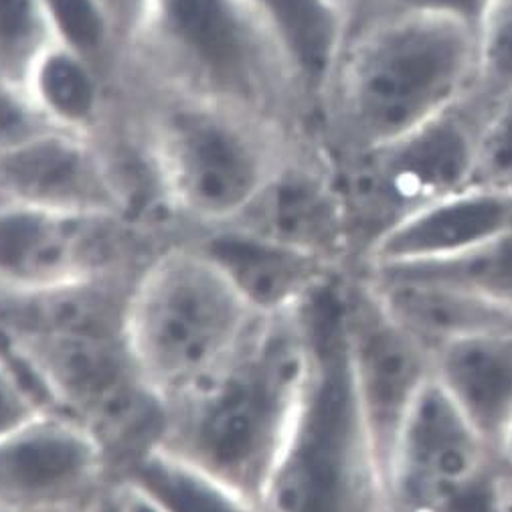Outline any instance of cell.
I'll use <instances>...</instances> for the list:
<instances>
[{"label":"cell","mask_w":512,"mask_h":512,"mask_svg":"<svg viewBox=\"0 0 512 512\" xmlns=\"http://www.w3.org/2000/svg\"><path fill=\"white\" fill-rule=\"evenodd\" d=\"M55 41L126 88V35L102 0H43Z\"/></svg>","instance_id":"44dd1931"},{"label":"cell","mask_w":512,"mask_h":512,"mask_svg":"<svg viewBox=\"0 0 512 512\" xmlns=\"http://www.w3.org/2000/svg\"><path fill=\"white\" fill-rule=\"evenodd\" d=\"M179 241L120 215H79L0 201V296L100 276H140Z\"/></svg>","instance_id":"9c48e42d"},{"label":"cell","mask_w":512,"mask_h":512,"mask_svg":"<svg viewBox=\"0 0 512 512\" xmlns=\"http://www.w3.org/2000/svg\"><path fill=\"white\" fill-rule=\"evenodd\" d=\"M124 104L185 233L241 217L310 138L231 106L134 85L126 88Z\"/></svg>","instance_id":"5b68a950"},{"label":"cell","mask_w":512,"mask_h":512,"mask_svg":"<svg viewBox=\"0 0 512 512\" xmlns=\"http://www.w3.org/2000/svg\"><path fill=\"white\" fill-rule=\"evenodd\" d=\"M116 494L124 512H164L148 496H144L140 490L126 482H116Z\"/></svg>","instance_id":"1f68e13d"},{"label":"cell","mask_w":512,"mask_h":512,"mask_svg":"<svg viewBox=\"0 0 512 512\" xmlns=\"http://www.w3.org/2000/svg\"><path fill=\"white\" fill-rule=\"evenodd\" d=\"M428 512H504V464L500 458L452 488Z\"/></svg>","instance_id":"4316f807"},{"label":"cell","mask_w":512,"mask_h":512,"mask_svg":"<svg viewBox=\"0 0 512 512\" xmlns=\"http://www.w3.org/2000/svg\"><path fill=\"white\" fill-rule=\"evenodd\" d=\"M494 460L498 454L432 377L399 432L385 482L387 506L393 512H428Z\"/></svg>","instance_id":"7c38bea8"},{"label":"cell","mask_w":512,"mask_h":512,"mask_svg":"<svg viewBox=\"0 0 512 512\" xmlns=\"http://www.w3.org/2000/svg\"><path fill=\"white\" fill-rule=\"evenodd\" d=\"M53 128L37 112L27 92L0 79V152Z\"/></svg>","instance_id":"83f0119b"},{"label":"cell","mask_w":512,"mask_h":512,"mask_svg":"<svg viewBox=\"0 0 512 512\" xmlns=\"http://www.w3.org/2000/svg\"><path fill=\"white\" fill-rule=\"evenodd\" d=\"M488 0H385L383 13H419L436 15L458 21L472 31H478V25L484 17ZM375 19V17H373Z\"/></svg>","instance_id":"f1b7e54d"},{"label":"cell","mask_w":512,"mask_h":512,"mask_svg":"<svg viewBox=\"0 0 512 512\" xmlns=\"http://www.w3.org/2000/svg\"><path fill=\"white\" fill-rule=\"evenodd\" d=\"M347 274L322 286L304 304L310 369L292 428L262 492V512L387 510L349 357L343 292Z\"/></svg>","instance_id":"277c9868"},{"label":"cell","mask_w":512,"mask_h":512,"mask_svg":"<svg viewBox=\"0 0 512 512\" xmlns=\"http://www.w3.org/2000/svg\"><path fill=\"white\" fill-rule=\"evenodd\" d=\"M343 292L355 387L385 486L403 423L434 377V355L395 320L361 274L349 272Z\"/></svg>","instance_id":"30bf717a"},{"label":"cell","mask_w":512,"mask_h":512,"mask_svg":"<svg viewBox=\"0 0 512 512\" xmlns=\"http://www.w3.org/2000/svg\"><path fill=\"white\" fill-rule=\"evenodd\" d=\"M227 225L308 251L353 272L345 199L334 164L316 138L300 142L262 195Z\"/></svg>","instance_id":"4fadbf2b"},{"label":"cell","mask_w":512,"mask_h":512,"mask_svg":"<svg viewBox=\"0 0 512 512\" xmlns=\"http://www.w3.org/2000/svg\"><path fill=\"white\" fill-rule=\"evenodd\" d=\"M92 512H124L120 498L116 494V484L100 498V502L96 504V508Z\"/></svg>","instance_id":"d6a6232c"},{"label":"cell","mask_w":512,"mask_h":512,"mask_svg":"<svg viewBox=\"0 0 512 512\" xmlns=\"http://www.w3.org/2000/svg\"><path fill=\"white\" fill-rule=\"evenodd\" d=\"M324 5L334 15L345 39L363 25H367L373 17H377L385 5V0H324Z\"/></svg>","instance_id":"f546056e"},{"label":"cell","mask_w":512,"mask_h":512,"mask_svg":"<svg viewBox=\"0 0 512 512\" xmlns=\"http://www.w3.org/2000/svg\"><path fill=\"white\" fill-rule=\"evenodd\" d=\"M359 270H381L456 284L512 310V229L456 258L401 266H365Z\"/></svg>","instance_id":"7402d4cb"},{"label":"cell","mask_w":512,"mask_h":512,"mask_svg":"<svg viewBox=\"0 0 512 512\" xmlns=\"http://www.w3.org/2000/svg\"><path fill=\"white\" fill-rule=\"evenodd\" d=\"M494 102L472 85L415 130L345 160L330 158L347 207L353 270L409 215L476 183L480 136Z\"/></svg>","instance_id":"ba28073f"},{"label":"cell","mask_w":512,"mask_h":512,"mask_svg":"<svg viewBox=\"0 0 512 512\" xmlns=\"http://www.w3.org/2000/svg\"><path fill=\"white\" fill-rule=\"evenodd\" d=\"M258 316L219 266L183 237L136 280L126 343L166 405L217 369Z\"/></svg>","instance_id":"8992f818"},{"label":"cell","mask_w":512,"mask_h":512,"mask_svg":"<svg viewBox=\"0 0 512 512\" xmlns=\"http://www.w3.org/2000/svg\"><path fill=\"white\" fill-rule=\"evenodd\" d=\"M55 43L43 0H0V79L25 88V81Z\"/></svg>","instance_id":"603a6c76"},{"label":"cell","mask_w":512,"mask_h":512,"mask_svg":"<svg viewBox=\"0 0 512 512\" xmlns=\"http://www.w3.org/2000/svg\"><path fill=\"white\" fill-rule=\"evenodd\" d=\"M304 304L260 314L217 369L166 403L156 446L260 502L310 369Z\"/></svg>","instance_id":"3957f363"},{"label":"cell","mask_w":512,"mask_h":512,"mask_svg":"<svg viewBox=\"0 0 512 512\" xmlns=\"http://www.w3.org/2000/svg\"><path fill=\"white\" fill-rule=\"evenodd\" d=\"M478 69L474 85L498 100L512 92V0H488L476 31Z\"/></svg>","instance_id":"cb8c5ba5"},{"label":"cell","mask_w":512,"mask_h":512,"mask_svg":"<svg viewBox=\"0 0 512 512\" xmlns=\"http://www.w3.org/2000/svg\"><path fill=\"white\" fill-rule=\"evenodd\" d=\"M43 411L45 407L27 373L0 343V440Z\"/></svg>","instance_id":"484cf974"},{"label":"cell","mask_w":512,"mask_h":512,"mask_svg":"<svg viewBox=\"0 0 512 512\" xmlns=\"http://www.w3.org/2000/svg\"><path fill=\"white\" fill-rule=\"evenodd\" d=\"M353 272L369 282L395 320H399L425 349H430L432 355L454 340L512 328V310L468 288L381 270Z\"/></svg>","instance_id":"e0dca14e"},{"label":"cell","mask_w":512,"mask_h":512,"mask_svg":"<svg viewBox=\"0 0 512 512\" xmlns=\"http://www.w3.org/2000/svg\"><path fill=\"white\" fill-rule=\"evenodd\" d=\"M43 407L83 425L114 476L160 442L164 403L140 373L126 334L0 332Z\"/></svg>","instance_id":"52a82bcc"},{"label":"cell","mask_w":512,"mask_h":512,"mask_svg":"<svg viewBox=\"0 0 512 512\" xmlns=\"http://www.w3.org/2000/svg\"><path fill=\"white\" fill-rule=\"evenodd\" d=\"M0 512H19V510H11V508H5V506H0Z\"/></svg>","instance_id":"d590c367"},{"label":"cell","mask_w":512,"mask_h":512,"mask_svg":"<svg viewBox=\"0 0 512 512\" xmlns=\"http://www.w3.org/2000/svg\"><path fill=\"white\" fill-rule=\"evenodd\" d=\"M116 482H126L164 512H262L241 490L160 446L138 456Z\"/></svg>","instance_id":"ffe728a7"},{"label":"cell","mask_w":512,"mask_h":512,"mask_svg":"<svg viewBox=\"0 0 512 512\" xmlns=\"http://www.w3.org/2000/svg\"><path fill=\"white\" fill-rule=\"evenodd\" d=\"M512 189V92L498 98L478 146L476 183Z\"/></svg>","instance_id":"d4e9b609"},{"label":"cell","mask_w":512,"mask_h":512,"mask_svg":"<svg viewBox=\"0 0 512 512\" xmlns=\"http://www.w3.org/2000/svg\"><path fill=\"white\" fill-rule=\"evenodd\" d=\"M498 458L506 468L512 470V423H510V428H508V432H506V436H504V440L498 448Z\"/></svg>","instance_id":"836d02e7"},{"label":"cell","mask_w":512,"mask_h":512,"mask_svg":"<svg viewBox=\"0 0 512 512\" xmlns=\"http://www.w3.org/2000/svg\"><path fill=\"white\" fill-rule=\"evenodd\" d=\"M102 3L110 9V13L114 15L118 25L122 27V31L126 35V41H128V35H130V31H132V27H134L146 0H102Z\"/></svg>","instance_id":"4dcf8cb0"},{"label":"cell","mask_w":512,"mask_h":512,"mask_svg":"<svg viewBox=\"0 0 512 512\" xmlns=\"http://www.w3.org/2000/svg\"><path fill=\"white\" fill-rule=\"evenodd\" d=\"M193 96L316 138V104L255 0H146L126 49V88Z\"/></svg>","instance_id":"6da1fadb"},{"label":"cell","mask_w":512,"mask_h":512,"mask_svg":"<svg viewBox=\"0 0 512 512\" xmlns=\"http://www.w3.org/2000/svg\"><path fill=\"white\" fill-rule=\"evenodd\" d=\"M510 229L512 189L472 185L409 215L373 245L359 268L456 258Z\"/></svg>","instance_id":"2e32d148"},{"label":"cell","mask_w":512,"mask_h":512,"mask_svg":"<svg viewBox=\"0 0 512 512\" xmlns=\"http://www.w3.org/2000/svg\"><path fill=\"white\" fill-rule=\"evenodd\" d=\"M470 27L383 13L343 39L322 85L316 140L332 160L387 144L456 104L476 81Z\"/></svg>","instance_id":"7a4b0ae2"},{"label":"cell","mask_w":512,"mask_h":512,"mask_svg":"<svg viewBox=\"0 0 512 512\" xmlns=\"http://www.w3.org/2000/svg\"><path fill=\"white\" fill-rule=\"evenodd\" d=\"M185 239L219 266L258 314L296 310L322 286L347 274L318 255L233 225L193 229Z\"/></svg>","instance_id":"9a60e30c"},{"label":"cell","mask_w":512,"mask_h":512,"mask_svg":"<svg viewBox=\"0 0 512 512\" xmlns=\"http://www.w3.org/2000/svg\"><path fill=\"white\" fill-rule=\"evenodd\" d=\"M434 379L498 454L512 423V328L442 347L434 355Z\"/></svg>","instance_id":"ac0fdd59"},{"label":"cell","mask_w":512,"mask_h":512,"mask_svg":"<svg viewBox=\"0 0 512 512\" xmlns=\"http://www.w3.org/2000/svg\"><path fill=\"white\" fill-rule=\"evenodd\" d=\"M504 512H512V470L504 466Z\"/></svg>","instance_id":"e575fe53"},{"label":"cell","mask_w":512,"mask_h":512,"mask_svg":"<svg viewBox=\"0 0 512 512\" xmlns=\"http://www.w3.org/2000/svg\"><path fill=\"white\" fill-rule=\"evenodd\" d=\"M0 201L122 217L100 138L59 128H47L0 152Z\"/></svg>","instance_id":"5bb4252c"},{"label":"cell","mask_w":512,"mask_h":512,"mask_svg":"<svg viewBox=\"0 0 512 512\" xmlns=\"http://www.w3.org/2000/svg\"><path fill=\"white\" fill-rule=\"evenodd\" d=\"M116 484L102 444L77 421L43 411L0 440V506L92 512Z\"/></svg>","instance_id":"8fae6325"},{"label":"cell","mask_w":512,"mask_h":512,"mask_svg":"<svg viewBox=\"0 0 512 512\" xmlns=\"http://www.w3.org/2000/svg\"><path fill=\"white\" fill-rule=\"evenodd\" d=\"M53 128L100 138L118 118L124 90L94 63L53 43L31 69L23 88Z\"/></svg>","instance_id":"d6986e66"}]
</instances>
